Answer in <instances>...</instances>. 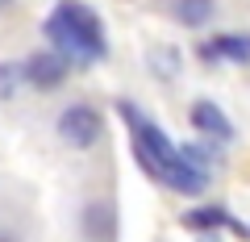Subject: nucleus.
Returning <instances> with one entry per match:
<instances>
[{
	"label": "nucleus",
	"instance_id": "9",
	"mask_svg": "<svg viewBox=\"0 0 250 242\" xmlns=\"http://www.w3.org/2000/svg\"><path fill=\"white\" fill-rule=\"evenodd\" d=\"M163 184H171L175 192H188V197H196V192H205V176L200 171H192V167H184V163H175L171 171H163Z\"/></svg>",
	"mask_w": 250,
	"mask_h": 242
},
{
	"label": "nucleus",
	"instance_id": "6",
	"mask_svg": "<svg viewBox=\"0 0 250 242\" xmlns=\"http://www.w3.org/2000/svg\"><path fill=\"white\" fill-rule=\"evenodd\" d=\"M205 63L208 59H229V63H250V34H221L205 46Z\"/></svg>",
	"mask_w": 250,
	"mask_h": 242
},
{
	"label": "nucleus",
	"instance_id": "13",
	"mask_svg": "<svg viewBox=\"0 0 250 242\" xmlns=\"http://www.w3.org/2000/svg\"><path fill=\"white\" fill-rule=\"evenodd\" d=\"M0 242H9V238H0Z\"/></svg>",
	"mask_w": 250,
	"mask_h": 242
},
{
	"label": "nucleus",
	"instance_id": "1",
	"mask_svg": "<svg viewBox=\"0 0 250 242\" xmlns=\"http://www.w3.org/2000/svg\"><path fill=\"white\" fill-rule=\"evenodd\" d=\"M46 34L59 46V54H83V59H104V29H100V17L80 4V0H62L59 9L46 21Z\"/></svg>",
	"mask_w": 250,
	"mask_h": 242
},
{
	"label": "nucleus",
	"instance_id": "2",
	"mask_svg": "<svg viewBox=\"0 0 250 242\" xmlns=\"http://www.w3.org/2000/svg\"><path fill=\"white\" fill-rule=\"evenodd\" d=\"M134 142H138V163H142V167L150 171L154 179L179 163L175 142H171V138L163 134L154 121H146V117H134Z\"/></svg>",
	"mask_w": 250,
	"mask_h": 242
},
{
	"label": "nucleus",
	"instance_id": "5",
	"mask_svg": "<svg viewBox=\"0 0 250 242\" xmlns=\"http://www.w3.org/2000/svg\"><path fill=\"white\" fill-rule=\"evenodd\" d=\"M192 126H196L200 134L217 138V142H229V138H233V126H229V117H225L221 109L213 105V100H196V105H192Z\"/></svg>",
	"mask_w": 250,
	"mask_h": 242
},
{
	"label": "nucleus",
	"instance_id": "12",
	"mask_svg": "<svg viewBox=\"0 0 250 242\" xmlns=\"http://www.w3.org/2000/svg\"><path fill=\"white\" fill-rule=\"evenodd\" d=\"M9 4H13V0H0V13H4V9H9Z\"/></svg>",
	"mask_w": 250,
	"mask_h": 242
},
{
	"label": "nucleus",
	"instance_id": "8",
	"mask_svg": "<svg viewBox=\"0 0 250 242\" xmlns=\"http://www.w3.org/2000/svg\"><path fill=\"white\" fill-rule=\"evenodd\" d=\"M171 13H175L179 25L200 29V25H208V21H213L217 4H213V0H175V4H171Z\"/></svg>",
	"mask_w": 250,
	"mask_h": 242
},
{
	"label": "nucleus",
	"instance_id": "11",
	"mask_svg": "<svg viewBox=\"0 0 250 242\" xmlns=\"http://www.w3.org/2000/svg\"><path fill=\"white\" fill-rule=\"evenodd\" d=\"M221 221H229L221 209H192V213H184V225H188V230H217Z\"/></svg>",
	"mask_w": 250,
	"mask_h": 242
},
{
	"label": "nucleus",
	"instance_id": "4",
	"mask_svg": "<svg viewBox=\"0 0 250 242\" xmlns=\"http://www.w3.org/2000/svg\"><path fill=\"white\" fill-rule=\"evenodd\" d=\"M67 59H62L59 50H38V54H29L25 59V84L29 88H38V92H54L62 80H67Z\"/></svg>",
	"mask_w": 250,
	"mask_h": 242
},
{
	"label": "nucleus",
	"instance_id": "3",
	"mask_svg": "<svg viewBox=\"0 0 250 242\" xmlns=\"http://www.w3.org/2000/svg\"><path fill=\"white\" fill-rule=\"evenodd\" d=\"M100 134H104V117H100L92 105H83V100H75V105H67L59 113V138L67 146H75V151L96 146Z\"/></svg>",
	"mask_w": 250,
	"mask_h": 242
},
{
	"label": "nucleus",
	"instance_id": "10",
	"mask_svg": "<svg viewBox=\"0 0 250 242\" xmlns=\"http://www.w3.org/2000/svg\"><path fill=\"white\" fill-rule=\"evenodd\" d=\"M25 88V63H0V100H17Z\"/></svg>",
	"mask_w": 250,
	"mask_h": 242
},
{
	"label": "nucleus",
	"instance_id": "7",
	"mask_svg": "<svg viewBox=\"0 0 250 242\" xmlns=\"http://www.w3.org/2000/svg\"><path fill=\"white\" fill-rule=\"evenodd\" d=\"M83 238L88 242H108L113 238V209L104 200H92L83 209Z\"/></svg>",
	"mask_w": 250,
	"mask_h": 242
}]
</instances>
